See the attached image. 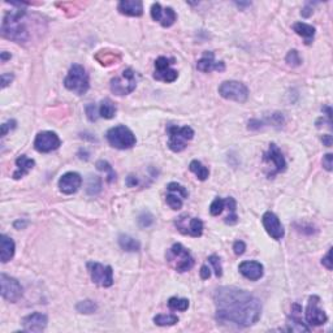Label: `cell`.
Returning a JSON list of instances; mask_svg holds the SVG:
<instances>
[{
	"mask_svg": "<svg viewBox=\"0 0 333 333\" xmlns=\"http://www.w3.org/2000/svg\"><path fill=\"white\" fill-rule=\"evenodd\" d=\"M216 318L237 326L250 327L262 315V303L256 297L238 287L223 286L215 291Z\"/></svg>",
	"mask_w": 333,
	"mask_h": 333,
	"instance_id": "6da1fadb",
	"label": "cell"
},
{
	"mask_svg": "<svg viewBox=\"0 0 333 333\" xmlns=\"http://www.w3.org/2000/svg\"><path fill=\"white\" fill-rule=\"evenodd\" d=\"M21 5H25V3H20V7L17 9L8 12L1 22V35L4 38L11 39L17 43L26 42L29 38L28 29L24 22L26 12L22 9Z\"/></svg>",
	"mask_w": 333,
	"mask_h": 333,
	"instance_id": "7a4b0ae2",
	"label": "cell"
},
{
	"mask_svg": "<svg viewBox=\"0 0 333 333\" xmlns=\"http://www.w3.org/2000/svg\"><path fill=\"white\" fill-rule=\"evenodd\" d=\"M167 262L177 272H186L193 268L194 258L181 243H175L167 251Z\"/></svg>",
	"mask_w": 333,
	"mask_h": 333,
	"instance_id": "3957f363",
	"label": "cell"
},
{
	"mask_svg": "<svg viewBox=\"0 0 333 333\" xmlns=\"http://www.w3.org/2000/svg\"><path fill=\"white\" fill-rule=\"evenodd\" d=\"M64 86L77 95H84L88 92L89 76L84 67H81L80 64H73L64 80Z\"/></svg>",
	"mask_w": 333,
	"mask_h": 333,
	"instance_id": "277c9868",
	"label": "cell"
},
{
	"mask_svg": "<svg viewBox=\"0 0 333 333\" xmlns=\"http://www.w3.org/2000/svg\"><path fill=\"white\" fill-rule=\"evenodd\" d=\"M107 140L112 147L117 150H129L136 146V136L125 125H117L107 132Z\"/></svg>",
	"mask_w": 333,
	"mask_h": 333,
	"instance_id": "5b68a950",
	"label": "cell"
},
{
	"mask_svg": "<svg viewBox=\"0 0 333 333\" xmlns=\"http://www.w3.org/2000/svg\"><path fill=\"white\" fill-rule=\"evenodd\" d=\"M168 133V143L167 146L173 152H181L185 150L186 142L193 140L194 130L190 127H177V125H168L167 127Z\"/></svg>",
	"mask_w": 333,
	"mask_h": 333,
	"instance_id": "8992f818",
	"label": "cell"
},
{
	"mask_svg": "<svg viewBox=\"0 0 333 333\" xmlns=\"http://www.w3.org/2000/svg\"><path fill=\"white\" fill-rule=\"evenodd\" d=\"M219 94L227 100L245 103L249 98V89L238 81H224L219 86Z\"/></svg>",
	"mask_w": 333,
	"mask_h": 333,
	"instance_id": "52a82bcc",
	"label": "cell"
},
{
	"mask_svg": "<svg viewBox=\"0 0 333 333\" xmlns=\"http://www.w3.org/2000/svg\"><path fill=\"white\" fill-rule=\"evenodd\" d=\"M137 85L136 81V74H134L133 69H125L123 73L117 76V77L111 80V90L117 96H124L133 92Z\"/></svg>",
	"mask_w": 333,
	"mask_h": 333,
	"instance_id": "ba28073f",
	"label": "cell"
},
{
	"mask_svg": "<svg viewBox=\"0 0 333 333\" xmlns=\"http://www.w3.org/2000/svg\"><path fill=\"white\" fill-rule=\"evenodd\" d=\"M88 270L90 272L92 280L95 284L103 287L112 286L113 284V271L111 266H103L96 262H89Z\"/></svg>",
	"mask_w": 333,
	"mask_h": 333,
	"instance_id": "9c48e42d",
	"label": "cell"
},
{
	"mask_svg": "<svg viewBox=\"0 0 333 333\" xmlns=\"http://www.w3.org/2000/svg\"><path fill=\"white\" fill-rule=\"evenodd\" d=\"M60 146H61V140L55 132H51V130L41 132L37 134L34 140V148L42 154L57 150Z\"/></svg>",
	"mask_w": 333,
	"mask_h": 333,
	"instance_id": "30bf717a",
	"label": "cell"
},
{
	"mask_svg": "<svg viewBox=\"0 0 333 333\" xmlns=\"http://www.w3.org/2000/svg\"><path fill=\"white\" fill-rule=\"evenodd\" d=\"M1 297L8 302H17L22 297V286L14 277L5 274L0 275Z\"/></svg>",
	"mask_w": 333,
	"mask_h": 333,
	"instance_id": "8fae6325",
	"label": "cell"
},
{
	"mask_svg": "<svg viewBox=\"0 0 333 333\" xmlns=\"http://www.w3.org/2000/svg\"><path fill=\"white\" fill-rule=\"evenodd\" d=\"M176 227L184 235L193 236V237H200L203 233V223L198 218H190L188 215H181L176 220Z\"/></svg>",
	"mask_w": 333,
	"mask_h": 333,
	"instance_id": "7c38bea8",
	"label": "cell"
},
{
	"mask_svg": "<svg viewBox=\"0 0 333 333\" xmlns=\"http://www.w3.org/2000/svg\"><path fill=\"white\" fill-rule=\"evenodd\" d=\"M320 298L318 295H312L309 298V303L306 307V322L310 326H322L328 320V316L319 307Z\"/></svg>",
	"mask_w": 333,
	"mask_h": 333,
	"instance_id": "4fadbf2b",
	"label": "cell"
},
{
	"mask_svg": "<svg viewBox=\"0 0 333 333\" xmlns=\"http://www.w3.org/2000/svg\"><path fill=\"white\" fill-rule=\"evenodd\" d=\"M173 64V60L167 59L164 56H160L155 61V73L154 78L158 81H163V82H173L177 80L179 73L175 69L171 68Z\"/></svg>",
	"mask_w": 333,
	"mask_h": 333,
	"instance_id": "5bb4252c",
	"label": "cell"
},
{
	"mask_svg": "<svg viewBox=\"0 0 333 333\" xmlns=\"http://www.w3.org/2000/svg\"><path fill=\"white\" fill-rule=\"evenodd\" d=\"M262 223H263V227L267 231V233H268L274 239L279 241V239H281L284 237L285 235L284 227H283V224L280 223L279 218H277L274 212H271V211L264 212L263 216H262Z\"/></svg>",
	"mask_w": 333,
	"mask_h": 333,
	"instance_id": "9a60e30c",
	"label": "cell"
},
{
	"mask_svg": "<svg viewBox=\"0 0 333 333\" xmlns=\"http://www.w3.org/2000/svg\"><path fill=\"white\" fill-rule=\"evenodd\" d=\"M263 160L266 161V163H268V164L274 165V171L271 172L270 177H274L276 173L284 172L285 169H286V161H285L284 156L281 154V151L279 150V147H277L275 143L270 144V148H268V151L264 154Z\"/></svg>",
	"mask_w": 333,
	"mask_h": 333,
	"instance_id": "2e32d148",
	"label": "cell"
},
{
	"mask_svg": "<svg viewBox=\"0 0 333 333\" xmlns=\"http://www.w3.org/2000/svg\"><path fill=\"white\" fill-rule=\"evenodd\" d=\"M169 193L165 196L167 204H168L172 210L177 211L183 207V200L188 198V191L185 190L183 185L177 183H169L167 186Z\"/></svg>",
	"mask_w": 333,
	"mask_h": 333,
	"instance_id": "e0dca14e",
	"label": "cell"
},
{
	"mask_svg": "<svg viewBox=\"0 0 333 333\" xmlns=\"http://www.w3.org/2000/svg\"><path fill=\"white\" fill-rule=\"evenodd\" d=\"M151 17L154 18L155 21L160 22L161 26H164V28L172 26L176 20H177L176 12L173 11L172 8H163L160 3H155L151 7Z\"/></svg>",
	"mask_w": 333,
	"mask_h": 333,
	"instance_id": "ac0fdd59",
	"label": "cell"
},
{
	"mask_svg": "<svg viewBox=\"0 0 333 333\" xmlns=\"http://www.w3.org/2000/svg\"><path fill=\"white\" fill-rule=\"evenodd\" d=\"M81 184H82V179L77 172H67L59 180L60 191L67 195L74 194L81 188Z\"/></svg>",
	"mask_w": 333,
	"mask_h": 333,
	"instance_id": "d6986e66",
	"label": "cell"
},
{
	"mask_svg": "<svg viewBox=\"0 0 333 333\" xmlns=\"http://www.w3.org/2000/svg\"><path fill=\"white\" fill-rule=\"evenodd\" d=\"M25 332H42L47 327V316L42 312H33L22 319Z\"/></svg>",
	"mask_w": 333,
	"mask_h": 333,
	"instance_id": "ffe728a7",
	"label": "cell"
},
{
	"mask_svg": "<svg viewBox=\"0 0 333 333\" xmlns=\"http://www.w3.org/2000/svg\"><path fill=\"white\" fill-rule=\"evenodd\" d=\"M239 272L241 275L249 279V280L256 281L263 277L264 268L263 264L259 263V262H255V260H246V262H242L238 267Z\"/></svg>",
	"mask_w": 333,
	"mask_h": 333,
	"instance_id": "44dd1931",
	"label": "cell"
},
{
	"mask_svg": "<svg viewBox=\"0 0 333 333\" xmlns=\"http://www.w3.org/2000/svg\"><path fill=\"white\" fill-rule=\"evenodd\" d=\"M196 68L200 72H203V73H210L211 70H219V72H224L225 65L223 61H219L216 63L215 61V56L212 52H204L203 57L196 63Z\"/></svg>",
	"mask_w": 333,
	"mask_h": 333,
	"instance_id": "7402d4cb",
	"label": "cell"
},
{
	"mask_svg": "<svg viewBox=\"0 0 333 333\" xmlns=\"http://www.w3.org/2000/svg\"><path fill=\"white\" fill-rule=\"evenodd\" d=\"M119 12L130 17H138L143 13V4L140 0H121L117 7Z\"/></svg>",
	"mask_w": 333,
	"mask_h": 333,
	"instance_id": "603a6c76",
	"label": "cell"
},
{
	"mask_svg": "<svg viewBox=\"0 0 333 333\" xmlns=\"http://www.w3.org/2000/svg\"><path fill=\"white\" fill-rule=\"evenodd\" d=\"M0 246H1L0 259H1L3 263H7V262H9L13 258L16 245H14L13 239L11 237H8L7 235H1L0 236Z\"/></svg>",
	"mask_w": 333,
	"mask_h": 333,
	"instance_id": "cb8c5ba5",
	"label": "cell"
},
{
	"mask_svg": "<svg viewBox=\"0 0 333 333\" xmlns=\"http://www.w3.org/2000/svg\"><path fill=\"white\" fill-rule=\"evenodd\" d=\"M301 311V306L298 303H294L293 307H291V323L287 331H291V332H310L309 327L306 326L305 323L301 320V318H299V312Z\"/></svg>",
	"mask_w": 333,
	"mask_h": 333,
	"instance_id": "d4e9b609",
	"label": "cell"
},
{
	"mask_svg": "<svg viewBox=\"0 0 333 333\" xmlns=\"http://www.w3.org/2000/svg\"><path fill=\"white\" fill-rule=\"evenodd\" d=\"M16 165H17V169H16V172L13 173V179L20 180L21 177H24L25 175H28L30 169H33V167L35 165V161L33 160V159L28 158L26 155H21V156H18L17 160H16Z\"/></svg>",
	"mask_w": 333,
	"mask_h": 333,
	"instance_id": "484cf974",
	"label": "cell"
},
{
	"mask_svg": "<svg viewBox=\"0 0 333 333\" xmlns=\"http://www.w3.org/2000/svg\"><path fill=\"white\" fill-rule=\"evenodd\" d=\"M293 30L298 35H301L302 38H305L306 45H310L312 39H314V35H315V28L309 24H305V22L294 24L293 25Z\"/></svg>",
	"mask_w": 333,
	"mask_h": 333,
	"instance_id": "4316f807",
	"label": "cell"
},
{
	"mask_svg": "<svg viewBox=\"0 0 333 333\" xmlns=\"http://www.w3.org/2000/svg\"><path fill=\"white\" fill-rule=\"evenodd\" d=\"M119 245L121 249L128 251V253H136V251H140L141 249L140 242L128 235H120Z\"/></svg>",
	"mask_w": 333,
	"mask_h": 333,
	"instance_id": "83f0119b",
	"label": "cell"
},
{
	"mask_svg": "<svg viewBox=\"0 0 333 333\" xmlns=\"http://www.w3.org/2000/svg\"><path fill=\"white\" fill-rule=\"evenodd\" d=\"M99 115H100V117L107 120L115 117L116 115L115 103H113L111 99H104V100H102L100 107H99Z\"/></svg>",
	"mask_w": 333,
	"mask_h": 333,
	"instance_id": "f1b7e54d",
	"label": "cell"
},
{
	"mask_svg": "<svg viewBox=\"0 0 333 333\" xmlns=\"http://www.w3.org/2000/svg\"><path fill=\"white\" fill-rule=\"evenodd\" d=\"M189 169L196 176V177H198V179L200 180V181H204V180L208 179V176H210V171H208V168L204 167V165L198 160L191 161L189 165Z\"/></svg>",
	"mask_w": 333,
	"mask_h": 333,
	"instance_id": "f546056e",
	"label": "cell"
},
{
	"mask_svg": "<svg viewBox=\"0 0 333 333\" xmlns=\"http://www.w3.org/2000/svg\"><path fill=\"white\" fill-rule=\"evenodd\" d=\"M86 191L89 195H98L102 191V179L99 176H90L88 180Z\"/></svg>",
	"mask_w": 333,
	"mask_h": 333,
	"instance_id": "4dcf8cb0",
	"label": "cell"
},
{
	"mask_svg": "<svg viewBox=\"0 0 333 333\" xmlns=\"http://www.w3.org/2000/svg\"><path fill=\"white\" fill-rule=\"evenodd\" d=\"M95 57H96V60L102 65H112V64H116L117 61H120L119 53L107 52V51H100Z\"/></svg>",
	"mask_w": 333,
	"mask_h": 333,
	"instance_id": "1f68e13d",
	"label": "cell"
},
{
	"mask_svg": "<svg viewBox=\"0 0 333 333\" xmlns=\"http://www.w3.org/2000/svg\"><path fill=\"white\" fill-rule=\"evenodd\" d=\"M154 322L160 327L175 326L176 323L179 322V318H177V315H173V314H160V315L155 316Z\"/></svg>",
	"mask_w": 333,
	"mask_h": 333,
	"instance_id": "d6a6232c",
	"label": "cell"
},
{
	"mask_svg": "<svg viewBox=\"0 0 333 333\" xmlns=\"http://www.w3.org/2000/svg\"><path fill=\"white\" fill-rule=\"evenodd\" d=\"M225 206L228 207V211H229L228 216L225 218V223L229 225L236 224L237 220H238V216H237V214H236V200L229 196L228 199L225 200Z\"/></svg>",
	"mask_w": 333,
	"mask_h": 333,
	"instance_id": "836d02e7",
	"label": "cell"
},
{
	"mask_svg": "<svg viewBox=\"0 0 333 333\" xmlns=\"http://www.w3.org/2000/svg\"><path fill=\"white\" fill-rule=\"evenodd\" d=\"M168 307L175 311H186L189 307V301L185 298H177V297H172L168 301Z\"/></svg>",
	"mask_w": 333,
	"mask_h": 333,
	"instance_id": "e575fe53",
	"label": "cell"
},
{
	"mask_svg": "<svg viewBox=\"0 0 333 333\" xmlns=\"http://www.w3.org/2000/svg\"><path fill=\"white\" fill-rule=\"evenodd\" d=\"M76 309H77V311L81 312V314H94V312L98 310V306H96L95 302L86 299V301L78 302L77 306H76Z\"/></svg>",
	"mask_w": 333,
	"mask_h": 333,
	"instance_id": "d590c367",
	"label": "cell"
},
{
	"mask_svg": "<svg viewBox=\"0 0 333 333\" xmlns=\"http://www.w3.org/2000/svg\"><path fill=\"white\" fill-rule=\"evenodd\" d=\"M96 168H98L99 171H103V172L107 173V180H108V183H112V181L116 180L115 171H113L112 167H111L109 163H107V161L99 160L98 163H96Z\"/></svg>",
	"mask_w": 333,
	"mask_h": 333,
	"instance_id": "8d00e7d4",
	"label": "cell"
},
{
	"mask_svg": "<svg viewBox=\"0 0 333 333\" xmlns=\"http://www.w3.org/2000/svg\"><path fill=\"white\" fill-rule=\"evenodd\" d=\"M138 224H140L141 228H147V227L154 224V215L148 212V211H143L138 216Z\"/></svg>",
	"mask_w": 333,
	"mask_h": 333,
	"instance_id": "74e56055",
	"label": "cell"
},
{
	"mask_svg": "<svg viewBox=\"0 0 333 333\" xmlns=\"http://www.w3.org/2000/svg\"><path fill=\"white\" fill-rule=\"evenodd\" d=\"M224 208H225V200H223L221 198H216V199L211 203L210 212L212 216H219V215L224 211Z\"/></svg>",
	"mask_w": 333,
	"mask_h": 333,
	"instance_id": "f35d334b",
	"label": "cell"
},
{
	"mask_svg": "<svg viewBox=\"0 0 333 333\" xmlns=\"http://www.w3.org/2000/svg\"><path fill=\"white\" fill-rule=\"evenodd\" d=\"M286 63L289 64V65H291V67H298V65H301L302 59L301 56H299V53L297 49H291L290 52L287 53Z\"/></svg>",
	"mask_w": 333,
	"mask_h": 333,
	"instance_id": "ab89813d",
	"label": "cell"
},
{
	"mask_svg": "<svg viewBox=\"0 0 333 333\" xmlns=\"http://www.w3.org/2000/svg\"><path fill=\"white\" fill-rule=\"evenodd\" d=\"M208 262H210V263L212 264V267H214V271H215L216 277H221V275H223V268H221L220 258L216 255H211L210 258H208Z\"/></svg>",
	"mask_w": 333,
	"mask_h": 333,
	"instance_id": "60d3db41",
	"label": "cell"
},
{
	"mask_svg": "<svg viewBox=\"0 0 333 333\" xmlns=\"http://www.w3.org/2000/svg\"><path fill=\"white\" fill-rule=\"evenodd\" d=\"M86 116H88V119L92 121V123H94V121H96L98 120V117L100 115H99V111H98V107L95 104H89L86 105Z\"/></svg>",
	"mask_w": 333,
	"mask_h": 333,
	"instance_id": "b9f144b4",
	"label": "cell"
},
{
	"mask_svg": "<svg viewBox=\"0 0 333 333\" xmlns=\"http://www.w3.org/2000/svg\"><path fill=\"white\" fill-rule=\"evenodd\" d=\"M322 264L326 267L327 270H332L333 268V262H332V249L328 250V253L326 254V256L322 259Z\"/></svg>",
	"mask_w": 333,
	"mask_h": 333,
	"instance_id": "7bdbcfd3",
	"label": "cell"
},
{
	"mask_svg": "<svg viewBox=\"0 0 333 333\" xmlns=\"http://www.w3.org/2000/svg\"><path fill=\"white\" fill-rule=\"evenodd\" d=\"M246 250V243L243 241H236L233 243V251H235L236 255H242L245 253Z\"/></svg>",
	"mask_w": 333,
	"mask_h": 333,
	"instance_id": "ee69618b",
	"label": "cell"
},
{
	"mask_svg": "<svg viewBox=\"0 0 333 333\" xmlns=\"http://www.w3.org/2000/svg\"><path fill=\"white\" fill-rule=\"evenodd\" d=\"M16 128V121L14 120H9V121H7V123H4L3 125H1V137H4V136H7V133L9 132V130L14 129Z\"/></svg>",
	"mask_w": 333,
	"mask_h": 333,
	"instance_id": "f6af8a7d",
	"label": "cell"
},
{
	"mask_svg": "<svg viewBox=\"0 0 333 333\" xmlns=\"http://www.w3.org/2000/svg\"><path fill=\"white\" fill-rule=\"evenodd\" d=\"M323 167L327 169V171H332V167H333V155L332 154H327L323 156Z\"/></svg>",
	"mask_w": 333,
	"mask_h": 333,
	"instance_id": "bcb514c9",
	"label": "cell"
},
{
	"mask_svg": "<svg viewBox=\"0 0 333 333\" xmlns=\"http://www.w3.org/2000/svg\"><path fill=\"white\" fill-rule=\"evenodd\" d=\"M12 81H13V74H11V73L1 74V88L5 89L8 85L11 84Z\"/></svg>",
	"mask_w": 333,
	"mask_h": 333,
	"instance_id": "7dc6e473",
	"label": "cell"
},
{
	"mask_svg": "<svg viewBox=\"0 0 333 333\" xmlns=\"http://www.w3.org/2000/svg\"><path fill=\"white\" fill-rule=\"evenodd\" d=\"M211 276V270L207 266H203L200 268V277L203 279V280H207V279H210Z\"/></svg>",
	"mask_w": 333,
	"mask_h": 333,
	"instance_id": "c3c4849f",
	"label": "cell"
},
{
	"mask_svg": "<svg viewBox=\"0 0 333 333\" xmlns=\"http://www.w3.org/2000/svg\"><path fill=\"white\" fill-rule=\"evenodd\" d=\"M323 143H324V146H327V147H331L332 146V136L331 134H326V136H323L322 138Z\"/></svg>",
	"mask_w": 333,
	"mask_h": 333,
	"instance_id": "681fc988",
	"label": "cell"
},
{
	"mask_svg": "<svg viewBox=\"0 0 333 333\" xmlns=\"http://www.w3.org/2000/svg\"><path fill=\"white\" fill-rule=\"evenodd\" d=\"M138 184V180L134 177V176H128L127 179V185L129 186V188H133V186H136Z\"/></svg>",
	"mask_w": 333,
	"mask_h": 333,
	"instance_id": "f907efd6",
	"label": "cell"
},
{
	"mask_svg": "<svg viewBox=\"0 0 333 333\" xmlns=\"http://www.w3.org/2000/svg\"><path fill=\"white\" fill-rule=\"evenodd\" d=\"M311 14H312V9L310 7H306L305 9L302 11V16H303V17H310Z\"/></svg>",
	"mask_w": 333,
	"mask_h": 333,
	"instance_id": "816d5d0a",
	"label": "cell"
},
{
	"mask_svg": "<svg viewBox=\"0 0 333 333\" xmlns=\"http://www.w3.org/2000/svg\"><path fill=\"white\" fill-rule=\"evenodd\" d=\"M0 59H1V61H5V60L11 59V55L7 52H1V56H0Z\"/></svg>",
	"mask_w": 333,
	"mask_h": 333,
	"instance_id": "f5cc1de1",
	"label": "cell"
},
{
	"mask_svg": "<svg viewBox=\"0 0 333 333\" xmlns=\"http://www.w3.org/2000/svg\"><path fill=\"white\" fill-rule=\"evenodd\" d=\"M25 225H26V223H21V221H16V223H14V227H16V228H18V227H25Z\"/></svg>",
	"mask_w": 333,
	"mask_h": 333,
	"instance_id": "db71d44e",
	"label": "cell"
}]
</instances>
